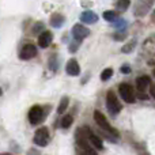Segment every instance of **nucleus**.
<instances>
[{"mask_svg": "<svg viewBox=\"0 0 155 155\" xmlns=\"http://www.w3.org/2000/svg\"><path fill=\"white\" fill-rule=\"evenodd\" d=\"M131 67H129L128 64H125V65H123V67H121V72L123 74H131Z\"/></svg>", "mask_w": 155, "mask_h": 155, "instance_id": "obj_26", "label": "nucleus"}, {"mask_svg": "<svg viewBox=\"0 0 155 155\" xmlns=\"http://www.w3.org/2000/svg\"><path fill=\"white\" fill-rule=\"evenodd\" d=\"M42 29H44V23H42V22H38V23H35V25H34L33 33H34V34H37V33H38V31H41Z\"/></svg>", "mask_w": 155, "mask_h": 155, "instance_id": "obj_25", "label": "nucleus"}, {"mask_svg": "<svg viewBox=\"0 0 155 155\" xmlns=\"http://www.w3.org/2000/svg\"><path fill=\"white\" fill-rule=\"evenodd\" d=\"M150 93H151V95H153L154 98H155V84H153V86L150 87Z\"/></svg>", "mask_w": 155, "mask_h": 155, "instance_id": "obj_27", "label": "nucleus"}, {"mask_svg": "<svg viewBox=\"0 0 155 155\" xmlns=\"http://www.w3.org/2000/svg\"><path fill=\"white\" fill-rule=\"evenodd\" d=\"M0 155H11V154H8V153H3V154H0Z\"/></svg>", "mask_w": 155, "mask_h": 155, "instance_id": "obj_29", "label": "nucleus"}, {"mask_svg": "<svg viewBox=\"0 0 155 155\" xmlns=\"http://www.w3.org/2000/svg\"><path fill=\"white\" fill-rule=\"evenodd\" d=\"M113 23H114V29H116V31H123V30H125V29H127V25H128V22H127L125 19L118 18L117 21H114Z\"/></svg>", "mask_w": 155, "mask_h": 155, "instance_id": "obj_17", "label": "nucleus"}, {"mask_svg": "<svg viewBox=\"0 0 155 155\" xmlns=\"http://www.w3.org/2000/svg\"><path fill=\"white\" fill-rule=\"evenodd\" d=\"M153 74H154V76H155V68H154V71H153Z\"/></svg>", "mask_w": 155, "mask_h": 155, "instance_id": "obj_31", "label": "nucleus"}, {"mask_svg": "<svg viewBox=\"0 0 155 155\" xmlns=\"http://www.w3.org/2000/svg\"><path fill=\"white\" fill-rule=\"evenodd\" d=\"M72 123H74V117H72V116H71V114L64 116V117L61 118V128H64V129L70 128V127L72 125Z\"/></svg>", "mask_w": 155, "mask_h": 155, "instance_id": "obj_19", "label": "nucleus"}, {"mask_svg": "<svg viewBox=\"0 0 155 155\" xmlns=\"http://www.w3.org/2000/svg\"><path fill=\"white\" fill-rule=\"evenodd\" d=\"M64 22H65V18L61 14H53V15L51 16V26L54 27V29L61 27L63 25H64Z\"/></svg>", "mask_w": 155, "mask_h": 155, "instance_id": "obj_14", "label": "nucleus"}, {"mask_svg": "<svg viewBox=\"0 0 155 155\" xmlns=\"http://www.w3.org/2000/svg\"><path fill=\"white\" fill-rule=\"evenodd\" d=\"M118 93H120L121 98L127 102V104H134L136 101V95H135V90L131 84L128 83H121L118 86Z\"/></svg>", "mask_w": 155, "mask_h": 155, "instance_id": "obj_3", "label": "nucleus"}, {"mask_svg": "<svg viewBox=\"0 0 155 155\" xmlns=\"http://www.w3.org/2000/svg\"><path fill=\"white\" fill-rule=\"evenodd\" d=\"M52 40H53V34L49 30H45V31H42L38 35V46L40 48H48L51 45Z\"/></svg>", "mask_w": 155, "mask_h": 155, "instance_id": "obj_10", "label": "nucleus"}, {"mask_svg": "<svg viewBox=\"0 0 155 155\" xmlns=\"http://www.w3.org/2000/svg\"><path fill=\"white\" fill-rule=\"evenodd\" d=\"M87 35H90V30H88L87 27L82 26V25H79V23L72 27V37L75 38V40L82 41L83 38H86Z\"/></svg>", "mask_w": 155, "mask_h": 155, "instance_id": "obj_9", "label": "nucleus"}, {"mask_svg": "<svg viewBox=\"0 0 155 155\" xmlns=\"http://www.w3.org/2000/svg\"><path fill=\"white\" fill-rule=\"evenodd\" d=\"M68 104H70L68 97H63L61 101H60V104H59V107H57V113H59V114H63V113L65 112V109L68 107Z\"/></svg>", "mask_w": 155, "mask_h": 155, "instance_id": "obj_18", "label": "nucleus"}, {"mask_svg": "<svg viewBox=\"0 0 155 155\" xmlns=\"http://www.w3.org/2000/svg\"><path fill=\"white\" fill-rule=\"evenodd\" d=\"M135 46H136V41H131V42H128L127 45H124V48L121 49V52H123V53H131V52L134 51Z\"/></svg>", "mask_w": 155, "mask_h": 155, "instance_id": "obj_22", "label": "nucleus"}, {"mask_svg": "<svg viewBox=\"0 0 155 155\" xmlns=\"http://www.w3.org/2000/svg\"><path fill=\"white\" fill-rule=\"evenodd\" d=\"M131 5V0H117L116 2V11L117 12H125Z\"/></svg>", "mask_w": 155, "mask_h": 155, "instance_id": "obj_15", "label": "nucleus"}, {"mask_svg": "<svg viewBox=\"0 0 155 155\" xmlns=\"http://www.w3.org/2000/svg\"><path fill=\"white\" fill-rule=\"evenodd\" d=\"M125 37H127V31H125V30H123V31H116L114 34H113V38H114V40H117V41L125 40Z\"/></svg>", "mask_w": 155, "mask_h": 155, "instance_id": "obj_23", "label": "nucleus"}, {"mask_svg": "<svg viewBox=\"0 0 155 155\" xmlns=\"http://www.w3.org/2000/svg\"><path fill=\"white\" fill-rule=\"evenodd\" d=\"M151 4H153V0H137L135 5V15H146L151 8Z\"/></svg>", "mask_w": 155, "mask_h": 155, "instance_id": "obj_8", "label": "nucleus"}, {"mask_svg": "<svg viewBox=\"0 0 155 155\" xmlns=\"http://www.w3.org/2000/svg\"><path fill=\"white\" fill-rule=\"evenodd\" d=\"M80 21H82L83 23L93 25L98 21V15H97L95 12H93V11H84V12H82V15H80Z\"/></svg>", "mask_w": 155, "mask_h": 155, "instance_id": "obj_12", "label": "nucleus"}, {"mask_svg": "<svg viewBox=\"0 0 155 155\" xmlns=\"http://www.w3.org/2000/svg\"><path fill=\"white\" fill-rule=\"evenodd\" d=\"M104 19L105 21H107V22H114V21H117L118 19V12L117 11H105L104 12Z\"/></svg>", "mask_w": 155, "mask_h": 155, "instance_id": "obj_16", "label": "nucleus"}, {"mask_svg": "<svg viewBox=\"0 0 155 155\" xmlns=\"http://www.w3.org/2000/svg\"><path fill=\"white\" fill-rule=\"evenodd\" d=\"M94 120H95V123L98 124V125L101 127L104 131H106L107 134L114 135L116 137L120 136V135H118V131L110 125V123L107 121V118L105 117V114H104V113H101L99 110H95V112H94Z\"/></svg>", "mask_w": 155, "mask_h": 155, "instance_id": "obj_1", "label": "nucleus"}, {"mask_svg": "<svg viewBox=\"0 0 155 155\" xmlns=\"http://www.w3.org/2000/svg\"><path fill=\"white\" fill-rule=\"evenodd\" d=\"M27 117H29V121L31 125H38V124L42 123L44 118H45V112H44V109L41 106L34 105V106L30 107Z\"/></svg>", "mask_w": 155, "mask_h": 155, "instance_id": "obj_2", "label": "nucleus"}, {"mask_svg": "<svg viewBox=\"0 0 155 155\" xmlns=\"http://www.w3.org/2000/svg\"><path fill=\"white\" fill-rule=\"evenodd\" d=\"M48 65H49V68H51L52 71H57V68H59V60H57L56 54H53V56L49 57Z\"/></svg>", "mask_w": 155, "mask_h": 155, "instance_id": "obj_20", "label": "nucleus"}, {"mask_svg": "<svg viewBox=\"0 0 155 155\" xmlns=\"http://www.w3.org/2000/svg\"><path fill=\"white\" fill-rule=\"evenodd\" d=\"M79 45H80V41L79 40L72 41V42L70 44V52H76L78 48H79Z\"/></svg>", "mask_w": 155, "mask_h": 155, "instance_id": "obj_24", "label": "nucleus"}, {"mask_svg": "<svg viewBox=\"0 0 155 155\" xmlns=\"http://www.w3.org/2000/svg\"><path fill=\"white\" fill-rule=\"evenodd\" d=\"M82 132L84 134V136L88 139V142H90V144L93 146V147H95L97 150H102V148H104L102 140L99 139L95 134H93V132L90 131V128H88V127H84V128L82 129Z\"/></svg>", "mask_w": 155, "mask_h": 155, "instance_id": "obj_6", "label": "nucleus"}, {"mask_svg": "<svg viewBox=\"0 0 155 155\" xmlns=\"http://www.w3.org/2000/svg\"><path fill=\"white\" fill-rule=\"evenodd\" d=\"M113 75V70L112 68H106V70L102 71L101 74V80H104V82H106V80H109L110 78Z\"/></svg>", "mask_w": 155, "mask_h": 155, "instance_id": "obj_21", "label": "nucleus"}, {"mask_svg": "<svg viewBox=\"0 0 155 155\" xmlns=\"http://www.w3.org/2000/svg\"><path fill=\"white\" fill-rule=\"evenodd\" d=\"M29 155H38V153H35L34 150H30L29 151Z\"/></svg>", "mask_w": 155, "mask_h": 155, "instance_id": "obj_28", "label": "nucleus"}, {"mask_svg": "<svg viewBox=\"0 0 155 155\" xmlns=\"http://www.w3.org/2000/svg\"><path fill=\"white\" fill-rule=\"evenodd\" d=\"M2 94H3V90H2V88H0V95H2Z\"/></svg>", "mask_w": 155, "mask_h": 155, "instance_id": "obj_30", "label": "nucleus"}, {"mask_svg": "<svg viewBox=\"0 0 155 155\" xmlns=\"http://www.w3.org/2000/svg\"><path fill=\"white\" fill-rule=\"evenodd\" d=\"M106 107L113 116L120 113V110H121V104L118 102L117 97H116V94L113 91H109L106 94Z\"/></svg>", "mask_w": 155, "mask_h": 155, "instance_id": "obj_5", "label": "nucleus"}, {"mask_svg": "<svg viewBox=\"0 0 155 155\" xmlns=\"http://www.w3.org/2000/svg\"><path fill=\"white\" fill-rule=\"evenodd\" d=\"M65 71H67L68 75L71 76H78L80 74V67L79 64H78V61L75 59H71L70 61L67 63V65H65Z\"/></svg>", "mask_w": 155, "mask_h": 155, "instance_id": "obj_11", "label": "nucleus"}, {"mask_svg": "<svg viewBox=\"0 0 155 155\" xmlns=\"http://www.w3.org/2000/svg\"><path fill=\"white\" fill-rule=\"evenodd\" d=\"M37 56V48L33 44H26L22 46L21 52H19V59L21 60H30L33 57Z\"/></svg>", "mask_w": 155, "mask_h": 155, "instance_id": "obj_7", "label": "nucleus"}, {"mask_svg": "<svg viewBox=\"0 0 155 155\" xmlns=\"http://www.w3.org/2000/svg\"><path fill=\"white\" fill-rule=\"evenodd\" d=\"M151 84V80L148 76H139L136 79V88L137 91H146L147 90V87H150Z\"/></svg>", "mask_w": 155, "mask_h": 155, "instance_id": "obj_13", "label": "nucleus"}, {"mask_svg": "<svg viewBox=\"0 0 155 155\" xmlns=\"http://www.w3.org/2000/svg\"><path fill=\"white\" fill-rule=\"evenodd\" d=\"M34 144H37L38 147H45L49 143V131L46 127H41L35 131L34 134V139H33Z\"/></svg>", "mask_w": 155, "mask_h": 155, "instance_id": "obj_4", "label": "nucleus"}]
</instances>
